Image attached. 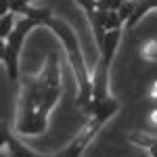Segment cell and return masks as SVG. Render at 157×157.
Listing matches in <instances>:
<instances>
[{
    "label": "cell",
    "instance_id": "4",
    "mask_svg": "<svg viewBox=\"0 0 157 157\" xmlns=\"http://www.w3.org/2000/svg\"><path fill=\"white\" fill-rule=\"evenodd\" d=\"M149 124H151V126L157 130V109H153V111L149 113Z\"/></svg>",
    "mask_w": 157,
    "mask_h": 157
},
{
    "label": "cell",
    "instance_id": "2",
    "mask_svg": "<svg viewBox=\"0 0 157 157\" xmlns=\"http://www.w3.org/2000/svg\"><path fill=\"white\" fill-rule=\"evenodd\" d=\"M140 57L149 63L157 61V40H147L145 44L140 46Z\"/></svg>",
    "mask_w": 157,
    "mask_h": 157
},
{
    "label": "cell",
    "instance_id": "3",
    "mask_svg": "<svg viewBox=\"0 0 157 157\" xmlns=\"http://www.w3.org/2000/svg\"><path fill=\"white\" fill-rule=\"evenodd\" d=\"M82 149H84V140H75L67 151H63L59 157H80L82 155Z\"/></svg>",
    "mask_w": 157,
    "mask_h": 157
},
{
    "label": "cell",
    "instance_id": "1",
    "mask_svg": "<svg viewBox=\"0 0 157 157\" xmlns=\"http://www.w3.org/2000/svg\"><path fill=\"white\" fill-rule=\"evenodd\" d=\"M117 42H120V29L105 32V38L101 42V48H103V67H109V63L113 59V52L117 48Z\"/></svg>",
    "mask_w": 157,
    "mask_h": 157
}]
</instances>
